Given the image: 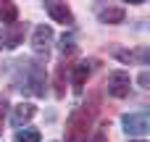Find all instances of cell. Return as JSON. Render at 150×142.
<instances>
[{"label":"cell","mask_w":150,"mask_h":142,"mask_svg":"<svg viewBox=\"0 0 150 142\" xmlns=\"http://www.w3.org/2000/svg\"><path fill=\"white\" fill-rule=\"evenodd\" d=\"M5 113H8V100L0 97V134H3V121H5Z\"/></svg>","instance_id":"obj_16"},{"label":"cell","mask_w":150,"mask_h":142,"mask_svg":"<svg viewBox=\"0 0 150 142\" xmlns=\"http://www.w3.org/2000/svg\"><path fill=\"white\" fill-rule=\"evenodd\" d=\"M98 97L90 100V105L84 103L82 108H76L69 121H66V132H63V140L66 142H87L90 132H92V121H95V113H98Z\"/></svg>","instance_id":"obj_1"},{"label":"cell","mask_w":150,"mask_h":142,"mask_svg":"<svg viewBox=\"0 0 150 142\" xmlns=\"http://www.w3.org/2000/svg\"><path fill=\"white\" fill-rule=\"evenodd\" d=\"M92 142H105V132H100V134H95V137H92Z\"/></svg>","instance_id":"obj_18"},{"label":"cell","mask_w":150,"mask_h":142,"mask_svg":"<svg viewBox=\"0 0 150 142\" xmlns=\"http://www.w3.org/2000/svg\"><path fill=\"white\" fill-rule=\"evenodd\" d=\"M50 42H53V29L45 26V24L34 26V34H32V50H34L37 55H47Z\"/></svg>","instance_id":"obj_5"},{"label":"cell","mask_w":150,"mask_h":142,"mask_svg":"<svg viewBox=\"0 0 150 142\" xmlns=\"http://www.w3.org/2000/svg\"><path fill=\"white\" fill-rule=\"evenodd\" d=\"M100 21L103 24H121L124 21V8H116V5L100 8Z\"/></svg>","instance_id":"obj_12"},{"label":"cell","mask_w":150,"mask_h":142,"mask_svg":"<svg viewBox=\"0 0 150 142\" xmlns=\"http://www.w3.org/2000/svg\"><path fill=\"white\" fill-rule=\"evenodd\" d=\"M24 29H26V24H16L13 29H0V50L3 47H16L24 40Z\"/></svg>","instance_id":"obj_8"},{"label":"cell","mask_w":150,"mask_h":142,"mask_svg":"<svg viewBox=\"0 0 150 142\" xmlns=\"http://www.w3.org/2000/svg\"><path fill=\"white\" fill-rule=\"evenodd\" d=\"M24 79H26V87H24V90H26L29 95H45V87H42V84H45V69H42L40 63H29Z\"/></svg>","instance_id":"obj_4"},{"label":"cell","mask_w":150,"mask_h":142,"mask_svg":"<svg viewBox=\"0 0 150 142\" xmlns=\"http://www.w3.org/2000/svg\"><path fill=\"white\" fill-rule=\"evenodd\" d=\"M47 13L53 16V21L63 24V26H71L74 24V13L66 3H47Z\"/></svg>","instance_id":"obj_7"},{"label":"cell","mask_w":150,"mask_h":142,"mask_svg":"<svg viewBox=\"0 0 150 142\" xmlns=\"http://www.w3.org/2000/svg\"><path fill=\"white\" fill-rule=\"evenodd\" d=\"M40 140L42 137H40L37 129H18L16 137H13V142H40Z\"/></svg>","instance_id":"obj_14"},{"label":"cell","mask_w":150,"mask_h":142,"mask_svg":"<svg viewBox=\"0 0 150 142\" xmlns=\"http://www.w3.org/2000/svg\"><path fill=\"white\" fill-rule=\"evenodd\" d=\"M129 87H132V79H129V74L127 71H113V74H108V79H105V90H108V95L111 97H127L129 95Z\"/></svg>","instance_id":"obj_2"},{"label":"cell","mask_w":150,"mask_h":142,"mask_svg":"<svg viewBox=\"0 0 150 142\" xmlns=\"http://www.w3.org/2000/svg\"><path fill=\"white\" fill-rule=\"evenodd\" d=\"M124 132L132 134V137H145L150 132L148 113H127V116H124Z\"/></svg>","instance_id":"obj_3"},{"label":"cell","mask_w":150,"mask_h":142,"mask_svg":"<svg viewBox=\"0 0 150 142\" xmlns=\"http://www.w3.org/2000/svg\"><path fill=\"white\" fill-rule=\"evenodd\" d=\"M87 76H90V66H87V63H76V66H74V76H71V84H74V92H76V95L84 92Z\"/></svg>","instance_id":"obj_10"},{"label":"cell","mask_w":150,"mask_h":142,"mask_svg":"<svg viewBox=\"0 0 150 142\" xmlns=\"http://www.w3.org/2000/svg\"><path fill=\"white\" fill-rule=\"evenodd\" d=\"M137 82H140V87H150V74H148V71H142Z\"/></svg>","instance_id":"obj_17"},{"label":"cell","mask_w":150,"mask_h":142,"mask_svg":"<svg viewBox=\"0 0 150 142\" xmlns=\"http://www.w3.org/2000/svg\"><path fill=\"white\" fill-rule=\"evenodd\" d=\"M134 142H145V140H134Z\"/></svg>","instance_id":"obj_19"},{"label":"cell","mask_w":150,"mask_h":142,"mask_svg":"<svg viewBox=\"0 0 150 142\" xmlns=\"http://www.w3.org/2000/svg\"><path fill=\"white\" fill-rule=\"evenodd\" d=\"M34 113H37V108H34L32 103H21V105H16V111H13V116H11V124H13V126H24Z\"/></svg>","instance_id":"obj_9"},{"label":"cell","mask_w":150,"mask_h":142,"mask_svg":"<svg viewBox=\"0 0 150 142\" xmlns=\"http://www.w3.org/2000/svg\"><path fill=\"white\" fill-rule=\"evenodd\" d=\"M113 55L119 61H124V63H148L150 61V47L142 45V47H134V50H116Z\"/></svg>","instance_id":"obj_6"},{"label":"cell","mask_w":150,"mask_h":142,"mask_svg":"<svg viewBox=\"0 0 150 142\" xmlns=\"http://www.w3.org/2000/svg\"><path fill=\"white\" fill-rule=\"evenodd\" d=\"M69 63L63 61V63H58V71H55V95L58 97H63L66 95V74H69Z\"/></svg>","instance_id":"obj_13"},{"label":"cell","mask_w":150,"mask_h":142,"mask_svg":"<svg viewBox=\"0 0 150 142\" xmlns=\"http://www.w3.org/2000/svg\"><path fill=\"white\" fill-rule=\"evenodd\" d=\"M61 53H63V55H66V53H69V55H71V53H76V45H74V40H71V37H66V34L61 37Z\"/></svg>","instance_id":"obj_15"},{"label":"cell","mask_w":150,"mask_h":142,"mask_svg":"<svg viewBox=\"0 0 150 142\" xmlns=\"http://www.w3.org/2000/svg\"><path fill=\"white\" fill-rule=\"evenodd\" d=\"M0 21L5 26H13L18 21V8L11 3V0H0Z\"/></svg>","instance_id":"obj_11"}]
</instances>
